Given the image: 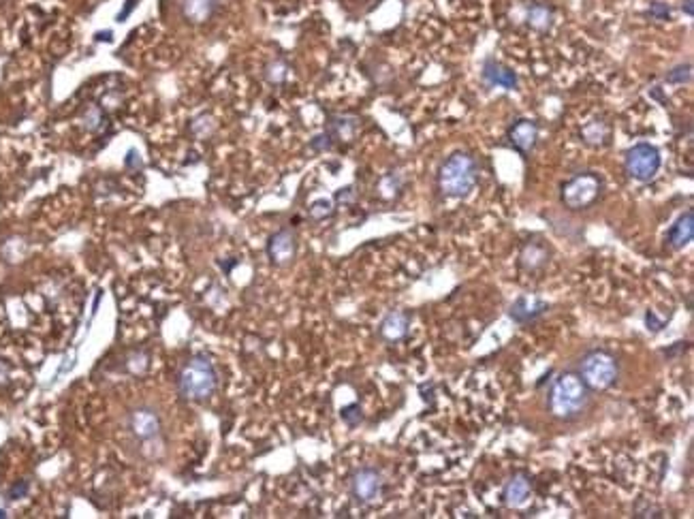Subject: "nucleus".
Returning <instances> with one entry per match:
<instances>
[{"mask_svg": "<svg viewBox=\"0 0 694 519\" xmlns=\"http://www.w3.org/2000/svg\"><path fill=\"white\" fill-rule=\"evenodd\" d=\"M590 404V389L579 372H562L549 391V410L555 419L573 421L585 413Z\"/></svg>", "mask_w": 694, "mask_h": 519, "instance_id": "f257e3e1", "label": "nucleus"}, {"mask_svg": "<svg viewBox=\"0 0 694 519\" xmlns=\"http://www.w3.org/2000/svg\"><path fill=\"white\" fill-rule=\"evenodd\" d=\"M479 167L468 152H453L438 169V190L449 199H464L477 186Z\"/></svg>", "mask_w": 694, "mask_h": 519, "instance_id": "f03ea898", "label": "nucleus"}, {"mask_svg": "<svg viewBox=\"0 0 694 519\" xmlns=\"http://www.w3.org/2000/svg\"><path fill=\"white\" fill-rule=\"evenodd\" d=\"M218 385L216 370L210 359L193 357L178 374V391L184 400L203 402L207 400Z\"/></svg>", "mask_w": 694, "mask_h": 519, "instance_id": "7ed1b4c3", "label": "nucleus"}, {"mask_svg": "<svg viewBox=\"0 0 694 519\" xmlns=\"http://www.w3.org/2000/svg\"><path fill=\"white\" fill-rule=\"evenodd\" d=\"M579 376L590 391H604L619 376L617 359L607 351H590L579 361Z\"/></svg>", "mask_w": 694, "mask_h": 519, "instance_id": "20e7f679", "label": "nucleus"}, {"mask_svg": "<svg viewBox=\"0 0 694 519\" xmlns=\"http://www.w3.org/2000/svg\"><path fill=\"white\" fill-rule=\"evenodd\" d=\"M602 195V180L598 173L594 171H583V173H577L573 175L570 180H566L562 184V203L566 209H573V212H581V209H587L592 207L598 197Z\"/></svg>", "mask_w": 694, "mask_h": 519, "instance_id": "39448f33", "label": "nucleus"}, {"mask_svg": "<svg viewBox=\"0 0 694 519\" xmlns=\"http://www.w3.org/2000/svg\"><path fill=\"white\" fill-rule=\"evenodd\" d=\"M662 158L656 146L651 143H634L624 154V167L626 173L636 182H649L660 171Z\"/></svg>", "mask_w": 694, "mask_h": 519, "instance_id": "423d86ee", "label": "nucleus"}, {"mask_svg": "<svg viewBox=\"0 0 694 519\" xmlns=\"http://www.w3.org/2000/svg\"><path fill=\"white\" fill-rule=\"evenodd\" d=\"M351 489L359 502H364V504L376 502L383 491V474L376 468H359L353 474Z\"/></svg>", "mask_w": 694, "mask_h": 519, "instance_id": "0eeeda50", "label": "nucleus"}, {"mask_svg": "<svg viewBox=\"0 0 694 519\" xmlns=\"http://www.w3.org/2000/svg\"><path fill=\"white\" fill-rule=\"evenodd\" d=\"M267 254L271 258V263L288 266L295 258V254H297V237H295V233L291 229L276 231L267 241Z\"/></svg>", "mask_w": 694, "mask_h": 519, "instance_id": "6e6552de", "label": "nucleus"}, {"mask_svg": "<svg viewBox=\"0 0 694 519\" xmlns=\"http://www.w3.org/2000/svg\"><path fill=\"white\" fill-rule=\"evenodd\" d=\"M511 146L521 152V154H530L538 141V124L530 118H519L515 120L511 126H509V133H506Z\"/></svg>", "mask_w": 694, "mask_h": 519, "instance_id": "1a4fd4ad", "label": "nucleus"}, {"mask_svg": "<svg viewBox=\"0 0 694 519\" xmlns=\"http://www.w3.org/2000/svg\"><path fill=\"white\" fill-rule=\"evenodd\" d=\"M549 310L547 302L541 300L538 295H519L515 300V304L509 310V317L517 323V325H528L532 321H536L538 317H543Z\"/></svg>", "mask_w": 694, "mask_h": 519, "instance_id": "9d476101", "label": "nucleus"}, {"mask_svg": "<svg viewBox=\"0 0 694 519\" xmlns=\"http://www.w3.org/2000/svg\"><path fill=\"white\" fill-rule=\"evenodd\" d=\"M481 77H483L485 84H489V86H500V88H504V90H517V86H519V77H517V73H515L511 67L498 62L496 58H487V60L483 62Z\"/></svg>", "mask_w": 694, "mask_h": 519, "instance_id": "9b49d317", "label": "nucleus"}, {"mask_svg": "<svg viewBox=\"0 0 694 519\" xmlns=\"http://www.w3.org/2000/svg\"><path fill=\"white\" fill-rule=\"evenodd\" d=\"M362 129V122L357 116H346V114H337V116H331L329 118V124H327V135L333 139V141H342V143H351L357 133Z\"/></svg>", "mask_w": 694, "mask_h": 519, "instance_id": "f8f14e48", "label": "nucleus"}, {"mask_svg": "<svg viewBox=\"0 0 694 519\" xmlns=\"http://www.w3.org/2000/svg\"><path fill=\"white\" fill-rule=\"evenodd\" d=\"M129 423H131V430L137 438L141 440H152L158 436L161 432V423H158V417L154 410L150 408H135L129 417Z\"/></svg>", "mask_w": 694, "mask_h": 519, "instance_id": "ddd939ff", "label": "nucleus"}, {"mask_svg": "<svg viewBox=\"0 0 694 519\" xmlns=\"http://www.w3.org/2000/svg\"><path fill=\"white\" fill-rule=\"evenodd\" d=\"M692 237H694V209H685L668 229L666 241L673 250H681L692 241Z\"/></svg>", "mask_w": 694, "mask_h": 519, "instance_id": "4468645a", "label": "nucleus"}, {"mask_svg": "<svg viewBox=\"0 0 694 519\" xmlns=\"http://www.w3.org/2000/svg\"><path fill=\"white\" fill-rule=\"evenodd\" d=\"M549 261V248L541 241V239H532V241H526L521 246V252H519V266L526 270V272H536L541 268H545Z\"/></svg>", "mask_w": 694, "mask_h": 519, "instance_id": "2eb2a0df", "label": "nucleus"}, {"mask_svg": "<svg viewBox=\"0 0 694 519\" xmlns=\"http://www.w3.org/2000/svg\"><path fill=\"white\" fill-rule=\"evenodd\" d=\"M408 327H411V317L406 312H402V310H394L383 319V323L379 327V334L387 342H398L408 334Z\"/></svg>", "mask_w": 694, "mask_h": 519, "instance_id": "dca6fc26", "label": "nucleus"}, {"mask_svg": "<svg viewBox=\"0 0 694 519\" xmlns=\"http://www.w3.org/2000/svg\"><path fill=\"white\" fill-rule=\"evenodd\" d=\"M530 493H532L530 479L524 476V474H515L506 483V487L502 491V498H504V504L506 506H515L517 508V506H524L530 500Z\"/></svg>", "mask_w": 694, "mask_h": 519, "instance_id": "f3484780", "label": "nucleus"}, {"mask_svg": "<svg viewBox=\"0 0 694 519\" xmlns=\"http://www.w3.org/2000/svg\"><path fill=\"white\" fill-rule=\"evenodd\" d=\"M216 11V0H182V16L190 24H205Z\"/></svg>", "mask_w": 694, "mask_h": 519, "instance_id": "a211bd4d", "label": "nucleus"}, {"mask_svg": "<svg viewBox=\"0 0 694 519\" xmlns=\"http://www.w3.org/2000/svg\"><path fill=\"white\" fill-rule=\"evenodd\" d=\"M526 24L536 33H547L553 26V9L545 3H532L526 13Z\"/></svg>", "mask_w": 694, "mask_h": 519, "instance_id": "6ab92c4d", "label": "nucleus"}, {"mask_svg": "<svg viewBox=\"0 0 694 519\" xmlns=\"http://www.w3.org/2000/svg\"><path fill=\"white\" fill-rule=\"evenodd\" d=\"M581 137L587 146L598 148L609 141V126L602 120H592L581 129Z\"/></svg>", "mask_w": 694, "mask_h": 519, "instance_id": "aec40b11", "label": "nucleus"}, {"mask_svg": "<svg viewBox=\"0 0 694 519\" xmlns=\"http://www.w3.org/2000/svg\"><path fill=\"white\" fill-rule=\"evenodd\" d=\"M107 120H105V114L99 105H90L86 107V111L82 114V126L90 133H101L105 129Z\"/></svg>", "mask_w": 694, "mask_h": 519, "instance_id": "412c9836", "label": "nucleus"}, {"mask_svg": "<svg viewBox=\"0 0 694 519\" xmlns=\"http://www.w3.org/2000/svg\"><path fill=\"white\" fill-rule=\"evenodd\" d=\"M265 77L269 84H284L286 77H288V65L284 60H271L267 67H265Z\"/></svg>", "mask_w": 694, "mask_h": 519, "instance_id": "4be33fe9", "label": "nucleus"}, {"mask_svg": "<svg viewBox=\"0 0 694 519\" xmlns=\"http://www.w3.org/2000/svg\"><path fill=\"white\" fill-rule=\"evenodd\" d=\"M400 188H402V175L400 173H387L383 180H381V184H379V190H381V195L385 197V199H391V197H396L398 192H400Z\"/></svg>", "mask_w": 694, "mask_h": 519, "instance_id": "5701e85b", "label": "nucleus"}, {"mask_svg": "<svg viewBox=\"0 0 694 519\" xmlns=\"http://www.w3.org/2000/svg\"><path fill=\"white\" fill-rule=\"evenodd\" d=\"M690 80H692V65H690V62H685V65H677V67L671 69V71L666 73V77H664L666 84H675V86H679V84H688Z\"/></svg>", "mask_w": 694, "mask_h": 519, "instance_id": "b1692460", "label": "nucleus"}, {"mask_svg": "<svg viewBox=\"0 0 694 519\" xmlns=\"http://www.w3.org/2000/svg\"><path fill=\"white\" fill-rule=\"evenodd\" d=\"M647 16L656 22H666V20H671V7L666 3H662V0H651L647 7Z\"/></svg>", "mask_w": 694, "mask_h": 519, "instance_id": "393cba45", "label": "nucleus"}, {"mask_svg": "<svg viewBox=\"0 0 694 519\" xmlns=\"http://www.w3.org/2000/svg\"><path fill=\"white\" fill-rule=\"evenodd\" d=\"M333 214V203L329 199H318L310 205V216L314 220H325Z\"/></svg>", "mask_w": 694, "mask_h": 519, "instance_id": "a878e982", "label": "nucleus"}, {"mask_svg": "<svg viewBox=\"0 0 694 519\" xmlns=\"http://www.w3.org/2000/svg\"><path fill=\"white\" fill-rule=\"evenodd\" d=\"M340 415H342V419L346 421V425H351V427L359 425V423H362V419H364L359 404H351V406L342 408V413H340Z\"/></svg>", "mask_w": 694, "mask_h": 519, "instance_id": "bb28decb", "label": "nucleus"}, {"mask_svg": "<svg viewBox=\"0 0 694 519\" xmlns=\"http://www.w3.org/2000/svg\"><path fill=\"white\" fill-rule=\"evenodd\" d=\"M190 129H193V133H195L197 137H207V135L214 131V122H212L210 116H199L197 120H193Z\"/></svg>", "mask_w": 694, "mask_h": 519, "instance_id": "cd10ccee", "label": "nucleus"}, {"mask_svg": "<svg viewBox=\"0 0 694 519\" xmlns=\"http://www.w3.org/2000/svg\"><path fill=\"white\" fill-rule=\"evenodd\" d=\"M331 146H333V139L327 133H320V135L312 137V141H310V148L314 152H327V150H331Z\"/></svg>", "mask_w": 694, "mask_h": 519, "instance_id": "c85d7f7f", "label": "nucleus"}, {"mask_svg": "<svg viewBox=\"0 0 694 519\" xmlns=\"http://www.w3.org/2000/svg\"><path fill=\"white\" fill-rule=\"evenodd\" d=\"M355 188L353 186H346V188H342V190H337V195H335V201L337 203H342V205H349V203H353L355 201Z\"/></svg>", "mask_w": 694, "mask_h": 519, "instance_id": "c756f323", "label": "nucleus"}, {"mask_svg": "<svg viewBox=\"0 0 694 519\" xmlns=\"http://www.w3.org/2000/svg\"><path fill=\"white\" fill-rule=\"evenodd\" d=\"M28 489H31V483H28V481H18V483L9 489V498H11V500H20V498H24V496L28 493Z\"/></svg>", "mask_w": 694, "mask_h": 519, "instance_id": "7c9ffc66", "label": "nucleus"}, {"mask_svg": "<svg viewBox=\"0 0 694 519\" xmlns=\"http://www.w3.org/2000/svg\"><path fill=\"white\" fill-rule=\"evenodd\" d=\"M141 165H143V160H141L139 152H137V150H129V152H126V167L139 169Z\"/></svg>", "mask_w": 694, "mask_h": 519, "instance_id": "2f4dec72", "label": "nucleus"}, {"mask_svg": "<svg viewBox=\"0 0 694 519\" xmlns=\"http://www.w3.org/2000/svg\"><path fill=\"white\" fill-rule=\"evenodd\" d=\"M135 7H137V0H126V5H124V9H122V11L118 13V22H124V20H126V16H129V13H131V11L135 9Z\"/></svg>", "mask_w": 694, "mask_h": 519, "instance_id": "473e14b6", "label": "nucleus"}, {"mask_svg": "<svg viewBox=\"0 0 694 519\" xmlns=\"http://www.w3.org/2000/svg\"><path fill=\"white\" fill-rule=\"evenodd\" d=\"M645 323H647V327H651L654 332L662 329V323L656 319V315H654V312H647V315H645Z\"/></svg>", "mask_w": 694, "mask_h": 519, "instance_id": "72a5a7b5", "label": "nucleus"}, {"mask_svg": "<svg viewBox=\"0 0 694 519\" xmlns=\"http://www.w3.org/2000/svg\"><path fill=\"white\" fill-rule=\"evenodd\" d=\"M681 11H683L688 18L694 16V5H692V0H681Z\"/></svg>", "mask_w": 694, "mask_h": 519, "instance_id": "f704fd0d", "label": "nucleus"}, {"mask_svg": "<svg viewBox=\"0 0 694 519\" xmlns=\"http://www.w3.org/2000/svg\"><path fill=\"white\" fill-rule=\"evenodd\" d=\"M94 41H101V43H109V41H112V31H103V33H97V35H94Z\"/></svg>", "mask_w": 694, "mask_h": 519, "instance_id": "c9c22d12", "label": "nucleus"}, {"mask_svg": "<svg viewBox=\"0 0 694 519\" xmlns=\"http://www.w3.org/2000/svg\"><path fill=\"white\" fill-rule=\"evenodd\" d=\"M0 517H7V513H5L3 508H0Z\"/></svg>", "mask_w": 694, "mask_h": 519, "instance_id": "e433bc0d", "label": "nucleus"}]
</instances>
